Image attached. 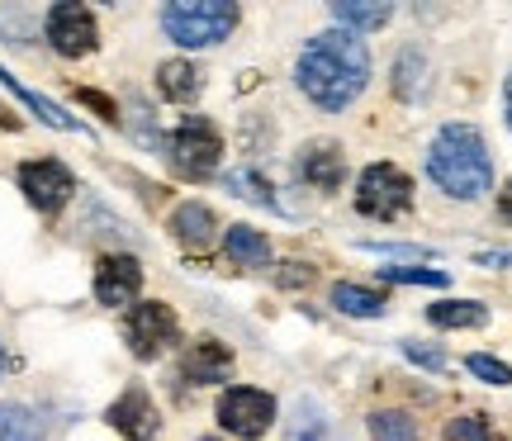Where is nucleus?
<instances>
[{"mask_svg":"<svg viewBox=\"0 0 512 441\" xmlns=\"http://www.w3.org/2000/svg\"><path fill=\"white\" fill-rule=\"evenodd\" d=\"M294 81H299V91L309 95L318 110H328V114L347 110L370 81V53H366V43H361V34H351V29L318 34L304 48V57H299Z\"/></svg>","mask_w":512,"mask_h":441,"instance_id":"1","label":"nucleus"},{"mask_svg":"<svg viewBox=\"0 0 512 441\" xmlns=\"http://www.w3.org/2000/svg\"><path fill=\"white\" fill-rule=\"evenodd\" d=\"M427 176H432L451 200H479V195L494 185V162H489V147H484L479 129H470V124H446V129L432 138Z\"/></svg>","mask_w":512,"mask_h":441,"instance_id":"2","label":"nucleus"},{"mask_svg":"<svg viewBox=\"0 0 512 441\" xmlns=\"http://www.w3.org/2000/svg\"><path fill=\"white\" fill-rule=\"evenodd\" d=\"M162 29L181 48H214L238 29L233 0H171L162 10Z\"/></svg>","mask_w":512,"mask_h":441,"instance_id":"3","label":"nucleus"},{"mask_svg":"<svg viewBox=\"0 0 512 441\" xmlns=\"http://www.w3.org/2000/svg\"><path fill=\"white\" fill-rule=\"evenodd\" d=\"M219 157H223V138L209 119H200V114L181 119V129L166 138V162L176 166V176H185V181L214 176Z\"/></svg>","mask_w":512,"mask_h":441,"instance_id":"4","label":"nucleus"},{"mask_svg":"<svg viewBox=\"0 0 512 441\" xmlns=\"http://www.w3.org/2000/svg\"><path fill=\"white\" fill-rule=\"evenodd\" d=\"M413 200V181L403 176L399 166L375 162L361 171V185H356V209L370 214V219H399Z\"/></svg>","mask_w":512,"mask_h":441,"instance_id":"5","label":"nucleus"},{"mask_svg":"<svg viewBox=\"0 0 512 441\" xmlns=\"http://www.w3.org/2000/svg\"><path fill=\"white\" fill-rule=\"evenodd\" d=\"M176 313L157 304V299H147V304H133L124 318V337H128V351L138 356V361H157L171 342H176Z\"/></svg>","mask_w":512,"mask_h":441,"instance_id":"6","label":"nucleus"},{"mask_svg":"<svg viewBox=\"0 0 512 441\" xmlns=\"http://www.w3.org/2000/svg\"><path fill=\"white\" fill-rule=\"evenodd\" d=\"M19 190H24V200L34 204L38 214H57L62 204L72 200V171L53 157H38V162H24L19 166Z\"/></svg>","mask_w":512,"mask_h":441,"instance_id":"7","label":"nucleus"},{"mask_svg":"<svg viewBox=\"0 0 512 441\" xmlns=\"http://www.w3.org/2000/svg\"><path fill=\"white\" fill-rule=\"evenodd\" d=\"M48 43H53L62 57L95 53V43H100L95 15L81 5V0H62V5H53V10H48Z\"/></svg>","mask_w":512,"mask_h":441,"instance_id":"8","label":"nucleus"},{"mask_svg":"<svg viewBox=\"0 0 512 441\" xmlns=\"http://www.w3.org/2000/svg\"><path fill=\"white\" fill-rule=\"evenodd\" d=\"M219 423L223 432H233V437H261L266 427L275 423V399L266 394V389H228L219 404Z\"/></svg>","mask_w":512,"mask_h":441,"instance_id":"9","label":"nucleus"},{"mask_svg":"<svg viewBox=\"0 0 512 441\" xmlns=\"http://www.w3.org/2000/svg\"><path fill=\"white\" fill-rule=\"evenodd\" d=\"M138 290H143V266H138V257H124V252L100 257V266H95V299H100V304L124 309V304L138 299Z\"/></svg>","mask_w":512,"mask_h":441,"instance_id":"10","label":"nucleus"},{"mask_svg":"<svg viewBox=\"0 0 512 441\" xmlns=\"http://www.w3.org/2000/svg\"><path fill=\"white\" fill-rule=\"evenodd\" d=\"M110 427L114 432H124L128 441H157V432H162V418H157V404L147 399V389H124L119 399L110 404Z\"/></svg>","mask_w":512,"mask_h":441,"instance_id":"11","label":"nucleus"},{"mask_svg":"<svg viewBox=\"0 0 512 441\" xmlns=\"http://www.w3.org/2000/svg\"><path fill=\"white\" fill-rule=\"evenodd\" d=\"M294 166H299V181L313 185V190H323V195H332V190L342 185V176H347V157H342L337 143H309Z\"/></svg>","mask_w":512,"mask_h":441,"instance_id":"12","label":"nucleus"},{"mask_svg":"<svg viewBox=\"0 0 512 441\" xmlns=\"http://www.w3.org/2000/svg\"><path fill=\"white\" fill-rule=\"evenodd\" d=\"M185 380L190 385H214V380H228V370H233V356H228V347L223 342H214V337H200L195 347L185 351Z\"/></svg>","mask_w":512,"mask_h":441,"instance_id":"13","label":"nucleus"},{"mask_svg":"<svg viewBox=\"0 0 512 441\" xmlns=\"http://www.w3.org/2000/svg\"><path fill=\"white\" fill-rule=\"evenodd\" d=\"M214 228H219V219H214V209L200 200L181 204L176 214H171V233H176V242L181 247H190V252H204V247H214Z\"/></svg>","mask_w":512,"mask_h":441,"instance_id":"14","label":"nucleus"},{"mask_svg":"<svg viewBox=\"0 0 512 441\" xmlns=\"http://www.w3.org/2000/svg\"><path fill=\"white\" fill-rule=\"evenodd\" d=\"M228 257H233V266H247V271H261V266H271V242L261 238L256 228H247V223H238V228H228Z\"/></svg>","mask_w":512,"mask_h":441,"instance_id":"15","label":"nucleus"},{"mask_svg":"<svg viewBox=\"0 0 512 441\" xmlns=\"http://www.w3.org/2000/svg\"><path fill=\"white\" fill-rule=\"evenodd\" d=\"M157 91L166 95V100H176V105H185V100H195V95L204 91V76L200 67H190V62H162V72H157Z\"/></svg>","mask_w":512,"mask_h":441,"instance_id":"16","label":"nucleus"},{"mask_svg":"<svg viewBox=\"0 0 512 441\" xmlns=\"http://www.w3.org/2000/svg\"><path fill=\"white\" fill-rule=\"evenodd\" d=\"M427 318L437 323V328H484L489 323V309L475 304V299H441L427 309Z\"/></svg>","mask_w":512,"mask_h":441,"instance_id":"17","label":"nucleus"},{"mask_svg":"<svg viewBox=\"0 0 512 441\" xmlns=\"http://www.w3.org/2000/svg\"><path fill=\"white\" fill-rule=\"evenodd\" d=\"M0 86H5V91H10V95H19V100H24V105H29V110H34L38 119H43V124H53V129H67V133H76V129H81V124H76L72 114H67V110H57L53 100H43V95H34V91H29V86H19L15 76L5 72V67H0Z\"/></svg>","mask_w":512,"mask_h":441,"instance_id":"18","label":"nucleus"},{"mask_svg":"<svg viewBox=\"0 0 512 441\" xmlns=\"http://www.w3.org/2000/svg\"><path fill=\"white\" fill-rule=\"evenodd\" d=\"M0 441H43V418L34 408L0 404Z\"/></svg>","mask_w":512,"mask_h":441,"instance_id":"19","label":"nucleus"},{"mask_svg":"<svg viewBox=\"0 0 512 441\" xmlns=\"http://www.w3.org/2000/svg\"><path fill=\"white\" fill-rule=\"evenodd\" d=\"M332 304L351 318H380L384 299L375 290H361V285H332Z\"/></svg>","mask_w":512,"mask_h":441,"instance_id":"20","label":"nucleus"},{"mask_svg":"<svg viewBox=\"0 0 512 441\" xmlns=\"http://www.w3.org/2000/svg\"><path fill=\"white\" fill-rule=\"evenodd\" d=\"M389 5H380V0H337V19L342 24H351V29H380V24H389Z\"/></svg>","mask_w":512,"mask_h":441,"instance_id":"21","label":"nucleus"},{"mask_svg":"<svg viewBox=\"0 0 512 441\" xmlns=\"http://www.w3.org/2000/svg\"><path fill=\"white\" fill-rule=\"evenodd\" d=\"M370 437L375 441H418V423L408 418V413H375L370 418Z\"/></svg>","mask_w":512,"mask_h":441,"instance_id":"22","label":"nucleus"},{"mask_svg":"<svg viewBox=\"0 0 512 441\" xmlns=\"http://www.w3.org/2000/svg\"><path fill=\"white\" fill-rule=\"evenodd\" d=\"M228 190L233 195H242V200H256V204H266V209H280L271 195V185L261 181L256 171H228Z\"/></svg>","mask_w":512,"mask_h":441,"instance_id":"23","label":"nucleus"},{"mask_svg":"<svg viewBox=\"0 0 512 441\" xmlns=\"http://www.w3.org/2000/svg\"><path fill=\"white\" fill-rule=\"evenodd\" d=\"M422 72H427V62H422V53H403L399 62H394V91L413 100V95L422 91Z\"/></svg>","mask_w":512,"mask_h":441,"instance_id":"24","label":"nucleus"},{"mask_svg":"<svg viewBox=\"0 0 512 441\" xmlns=\"http://www.w3.org/2000/svg\"><path fill=\"white\" fill-rule=\"evenodd\" d=\"M465 370H470V375H479V380H484V385H512V370L503 366V361H494V356H465Z\"/></svg>","mask_w":512,"mask_h":441,"instance_id":"25","label":"nucleus"},{"mask_svg":"<svg viewBox=\"0 0 512 441\" xmlns=\"http://www.w3.org/2000/svg\"><path fill=\"white\" fill-rule=\"evenodd\" d=\"M380 280H394V285H446V271H418V266H384Z\"/></svg>","mask_w":512,"mask_h":441,"instance_id":"26","label":"nucleus"},{"mask_svg":"<svg viewBox=\"0 0 512 441\" xmlns=\"http://www.w3.org/2000/svg\"><path fill=\"white\" fill-rule=\"evenodd\" d=\"M446 441H494V437H489L484 418H456V423L446 427Z\"/></svg>","mask_w":512,"mask_h":441,"instance_id":"27","label":"nucleus"},{"mask_svg":"<svg viewBox=\"0 0 512 441\" xmlns=\"http://www.w3.org/2000/svg\"><path fill=\"white\" fill-rule=\"evenodd\" d=\"M403 356H408V361H418V366H427V370L446 366V356H441V351H432V347H422V342H403Z\"/></svg>","mask_w":512,"mask_h":441,"instance_id":"28","label":"nucleus"},{"mask_svg":"<svg viewBox=\"0 0 512 441\" xmlns=\"http://www.w3.org/2000/svg\"><path fill=\"white\" fill-rule=\"evenodd\" d=\"M479 266H512V252H479Z\"/></svg>","mask_w":512,"mask_h":441,"instance_id":"29","label":"nucleus"},{"mask_svg":"<svg viewBox=\"0 0 512 441\" xmlns=\"http://www.w3.org/2000/svg\"><path fill=\"white\" fill-rule=\"evenodd\" d=\"M498 209H503V219L512 223V181L503 185V195H498Z\"/></svg>","mask_w":512,"mask_h":441,"instance_id":"30","label":"nucleus"},{"mask_svg":"<svg viewBox=\"0 0 512 441\" xmlns=\"http://www.w3.org/2000/svg\"><path fill=\"white\" fill-rule=\"evenodd\" d=\"M508 129H512V76H508Z\"/></svg>","mask_w":512,"mask_h":441,"instance_id":"31","label":"nucleus"},{"mask_svg":"<svg viewBox=\"0 0 512 441\" xmlns=\"http://www.w3.org/2000/svg\"><path fill=\"white\" fill-rule=\"evenodd\" d=\"M5 366H10V356H5V347H0V375H5Z\"/></svg>","mask_w":512,"mask_h":441,"instance_id":"32","label":"nucleus"},{"mask_svg":"<svg viewBox=\"0 0 512 441\" xmlns=\"http://www.w3.org/2000/svg\"><path fill=\"white\" fill-rule=\"evenodd\" d=\"M204 441H214V437H204Z\"/></svg>","mask_w":512,"mask_h":441,"instance_id":"33","label":"nucleus"}]
</instances>
